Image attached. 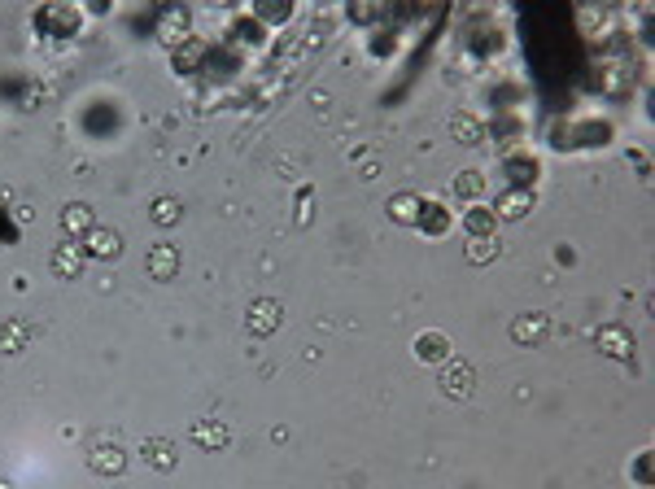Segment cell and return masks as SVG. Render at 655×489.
<instances>
[{"label": "cell", "instance_id": "obj_1", "mask_svg": "<svg viewBox=\"0 0 655 489\" xmlns=\"http://www.w3.org/2000/svg\"><path fill=\"white\" fill-rule=\"evenodd\" d=\"M437 385H441L446 398H468L472 385H477V372H472V363H463V358H446V363H441V376H437Z\"/></svg>", "mask_w": 655, "mask_h": 489}, {"label": "cell", "instance_id": "obj_2", "mask_svg": "<svg viewBox=\"0 0 655 489\" xmlns=\"http://www.w3.org/2000/svg\"><path fill=\"white\" fill-rule=\"evenodd\" d=\"M245 328H250L254 337H271V332L280 328V302H276V297H258V302H250Z\"/></svg>", "mask_w": 655, "mask_h": 489}, {"label": "cell", "instance_id": "obj_3", "mask_svg": "<svg viewBox=\"0 0 655 489\" xmlns=\"http://www.w3.org/2000/svg\"><path fill=\"white\" fill-rule=\"evenodd\" d=\"M87 467H92L96 476H123V472H127V455L118 450L114 441H96V446L87 450Z\"/></svg>", "mask_w": 655, "mask_h": 489}, {"label": "cell", "instance_id": "obj_4", "mask_svg": "<svg viewBox=\"0 0 655 489\" xmlns=\"http://www.w3.org/2000/svg\"><path fill=\"white\" fill-rule=\"evenodd\" d=\"M595 346L607 354V358H629L633 354V332L621 328V323H603L595 332Z\"/></svg>", "mask_w": 655, "mask_h": 489}, {"label": "cell", "instance_id": "obj_5", "mask_svg": "<svg viewBox=\"0 0 655 489\" xmlns=\"http://www.w3.org/2000/svg\"><path fill=\"white\" fill-rule=\"evenodd\" d=\"M31 337H35V323L31 319H5L0 323V354H23Z\"/></svg>", "mask_w": 655, "mask_h": 489}, {"label": "cell", "instance_id": "obj_6", "mask_svg": "<svg viewBox=\"0 0 655 489\" xmlns=\"http://www.w3.org/2000/svg\"><path fill=\"white\" fill-rule=\"evenodd\" d=\"M84 254H92V258H118L123 254V236H118L114 228H92L84 240Z\"/></svg>", "mask_w": 655, "mask_h": 489}, {"label": "cell", "instance_id": "obj_7", "mask_svg": "<svg viewBox=\"0 0 655 489\" xmlns=\"http://www.w3.org/2000/svg\"><path fill=\"white\" fill-rule=\"evenodd\" d=\"M546 332H550V319L541 311H529V315H520L512 323V341H520V346H538Z\"/></svg>", "mask_w": 655, "mask_h": 489}, {"label": "cell", "instance_id": "obj_8", "mask_svg": "<svg viewBox=\"0 0 655 489\" xmlns=\"http://www.w3.org/2000/svg\"><path fill=\"white\" fill-rule=\"evenodd\" d=\"M411 349H415V358H424V363H446V358H450V337H446V332H420Z\"/></svg>", "mask_w": 655, "mask_h": 489}, {"label": "cell", "instance_id": "obj_9", "mask_svg": "<svg viewBox=\"0 0 655 489\" xmlns=\"http://www.w3.org/2000/svg\"><path fill=\"white\" fill-rule=\"evenodd\" d=\"M141 459L149 463V467H158V472H175V441H167V437H149L141 446Z\"/></svg>", "mask_w": 655, "mask_h": 489}, {"label": "cell", "instance_id": "obj_10", "mask_svg": "<svg viewBox=\"0 0 655 489\" xmlns=\"http://www.w3.org/2000/svg\"><path fill=\"white\" fill-rule=\"evenodd\" d=\"M175 271H179V249L175 245H153L149 249V276L153 280H175Z\"/></svg>", "mask_w": 655, "mask_h": 489}, {"label": "cell", "instance_id": "obj_11", "mask_svg": "<svg viewBox=\"0 0 655 489\" xmlns=\"http://www.w3.org/2000/svg\"><path fill=\"white\" fill-rule=\"evenodd\" d=\"M193 441H197L201 450H223L232 441L228 424H219V420H201V424H193Z\"/></svg>", "mask_w": 655, "mask_h": 489}, {"label": "cell", "instance_id": "obj_12", "mask_svg": "<svg viewBox=\"0 0 655 489\" xmlns=\"http://www.w3.org/2000/svg\"><path fill=\"white\" fill-rule=\"evenodd\" d=\"M533 210V197L524 193V188H512V193H503L498 202H494V219H524Z\"/></svg>", "mask_w": 655, "mask_h": 489}, {"label": "cell", "instance_id": "obj_13", "mask_svg": "<svg viewBox=\"0 0 655 489\" xmlns=\"http://www.w3.org/2000/svg\"><path fill=\"white\" fill-rule=\"evenodd\" d=\"M79 271H84V249L66 240L58 254H53V276H58V280H75Z\"/></svg>", "mask_w": 655, "mask_h": 489}, {"label": "cell", "instance_id": "obj_14", "mask_svg": "<svg viewBox=\"0 0 655 489\" xmlns=\"http://www.w3.org/2000/svg\"><path fill=\"white\" fill-rule=\"evenodd\" d=\"M61 228H66V236H75V231H92V210L87 205H66L61 210Z\"/></svg>", "mask_w": 655, "mask_h": 489}, {"label": "cell", "instance_id": "obj_15", "mask_svg": "<svg viewBox=\"0 0 655 489\" xmlns=\"http://www.w3.org/2000/svg\"><path fill=\"white\" fill-rule=\"evenodd\" d=\"M494 210H485V205H472L468 214H463V228L472 231V236H494Z\"/></svg>", "mask_w": 655, "mask_h": 489}, {"label": "cell", "instance_id": "obj_16", "mask_svg": "<svg viewBox=\"0 0 655 489\" xmlns=\"http://www.w3.org/2000/svg\"><path fill=\"white\" fill-rule=\"evenodd\" d=\"M450 131H455L463 144H481V136H485V127H481V118L477 114H455Z\"/></svg>", "mask_w": 655, "mask_h": 489}, {"label": "cell", "instance_id": "obj_17", "mask_svg": "<svg viewBox=\"0 0 655 489\" xmlns=\"http://www.w3.org/2000/svg\"><path fill=\"white\" fill-rule=\"evenodd\" d=\"M389 214H394L398 223H415V219H420V197H415V193H398V197L389 202Z\"/></svg>", "mask_w": 655, "mask_h": 489}, {"label": "cell", "instance_id": "obj_18", "mask_svg": "<svg viewBox=\"0 0 655 489\" xmlns=\"http://www.w3.org/2000/svg\"><path fill=\"white\" fill-rule=\"evenodd\" d=\"M494 258H498V240L494 236H472L468 240V262L481 267V262H494Z\"/></svg>", "mask_w": 655, "mask_h": 489}, {"label": "cell", "instance_id": "obj_19", "mask_svg": "<svg viewBox=\"0 0 655 489\" xmlns=\"http://www.w3.org/2000/svg\"><path fill=\"white\" fill-rule=\"evenodd\" d=\"M455 193H459V197H468V202H477V197L485 193V179L477 171H463L455 179Z\"/></svg>", "mask_w": 655, "mask_h": 489}, {"label": "cell", "instance_id": "obj_20", "mask_svg": "<svg viewBox=\"0 0 655 489\" xmlns=\"http://www.w3.org/2000/svg\"><path fill=\"white\" fill-rule=\"evenodd\" d=\"M149 214H153V223H162V228H167V223H175V219H179V202H175V197H158V202L149 205Z\"/></svg>", "mask_w": 655, "mask_h": 489}, {"label": "cell", "instance_id": "obj_21", "mask_svg": "<svg viewBox=\"0 0 655 489\" xmlns=\"http://www.w3.org/2000/svg\"><path fill=\"white\" fill-rule=\"evenodd\" d=\"M420 219H424L428 231H446V210H441V202H420Z\"/></svg>", "mask_w": 655, "mask_h": 489}, {"label": "cell", "instance_id": "obj_22", "mask_svg": "<svg viewBox=\"0 0 655 489\" xmlns=\"http://www.w3.org/2000/svg\"><path fill=\"white\" fill-rule=\"evenodd\" d=\"M40 23H53V27H61V31H75V9H44Z\"/></svg>", "mask_w": 655, "mask_h": 489}, {"label": "cell", "instance_id": "obj_23", "mask_svg": "<svg viewBox=\"0 0 655 489\" xmlns=\"http://www.w3.org/2000/svg\"><path fill=\"white\" fill-rule=\"evenodd\" d=\"M0 489H14V485H9V481H0Z\"/></svg>", "mask_w": 655, "mask_h": 489}]
</instances>
